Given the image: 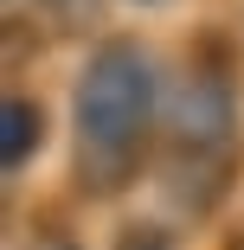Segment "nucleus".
I'll return each instance as SVG.
<instances>
[{
    "instance_id": "obj_2",
    "label": "nucleus",
    "mask_w": 244,
    "mask_h": 250,
    "mask_svg": "<svg viewBox=\"0 0 244 250\" xmlns=\"http://www.w3.org/2000/svg\"><path fill=\"white\" fill-rule=\"evenodd\" d=\"M7 122H13V135H7V161H20V154H26V122H32V109H26V103H7Z\"/></svg>"
},
{
    "instance_id": "obj_1",
    "label": "nucleus",
    "mask_w": 244,
    "mask_h": 250,
    "mask_svg": "<svg viewBox=\"0 0 244 250\" xmlns=\"http://www.w3.org/2000/svg\"><path fill=\"white\" fill-rule=\"evenodd\" d=\"M77 122H84V173L96 186H116L148 128V58H135L129 45H110L84 71Z\"/></svg>"
},
{
    "instance_id": "obj_3",
    "label": "nucleus",
    "mask_w": 244,
    "mask_h": 250,
    "mask_svg": "<svg viewBox=\"0 0 244 250\" xmlns=\"http://www.w3.org/2000/svg\"><path fill=\"white\" fill-rule=\"evenodd\" d=\"M122 250H167V237H161V231H129Z\"/></svg>"
}]
</instances>
